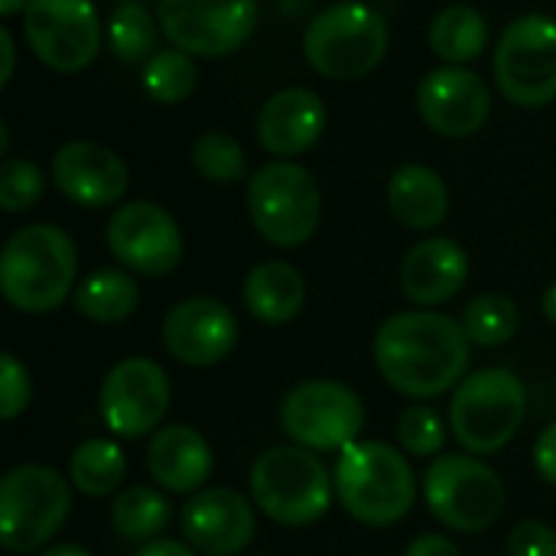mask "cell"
I'll use <instances>...</instances> for the list:
<instances>
[{"mask_svg": "<svg viewBox=\"0 0 556 556\" xmlns=\"http://www.w3.org/2000/svg\"><path fill=\"white\" fill-rule=\"evenodd\" d=\"M541 309H544V316L551 319L556 326V280L544 290V300H541Z\"/></svg>", "mask_w": 556, "mask_h": 556, "instance_id": "42", "label": "cell"}, {"mask_svg": "<svg viewBox=\"0 0 556 556\" xmlns=\"http://www.w3.org/2000/svg\"><path fill=\"white\" fill-rule=\"evenodd\" d=\"M33 401V381L29 368L13 355H0V420H16Z\"/></svg>", "mask_w": 556, "mask_h": 556, "instance_id": "35", "label": "cell"}, {"mask_svg": "<svg viewBox=\"0 0 556 556\" xmlns=\"http://www.w3.org/2000/svg\"><path fill=\"white\" fill-rule=\"evenodd\" d=\"M169 515L173 511L163 492H156L153 485H130L111 505V528L124 541L150 544L166 531Z\"/></svg>", "mask_w": 556, "mask_h": 556, "instance_id": "28", "label": "cell"}, {"mask_svg": "<svg viewBox=\"0 0 556 556\" xmlns=\"http://www.w3.org/2000/svg\"><path fill=\"white\" fill-rule=\"evenodd\" d=\"M248 212L257 235L274 248H303L323 215L316 176L290 160L261 166L248 182Z\"/></svg>", "mask_w": 556, "mask_h": 556, "instance_id": "9", "label": "cell"}, {"mask_svg": "<svg viewBox=\"0 0 556 556\" xmlns=\"http://www.w3.org/2000/svg\"><path fill=\"white\" fill-rule=\"evenodd\" d=\"M498 91L518 108H547L556 101V20L525 13L511 20L495 46Z\"/></svg>", "mask_w": 556, "mask_h": 556, "instance_id": "11", "label": "cell"}, {"mask_svg": "<svg viewBox=\"0 0 556 556\" xmlns=\"http://www.w3.org/2000/svg\"><path fill=\"white\" fill-rule=\"evenodd\" d=\"M26 7H29V0H0V13L3 16H13V13H20Z\"/></svg>", "mask_w": 556, "mask_h": 556, "instance_id": "43", "label": "cell"}, {"mask_svg": "<svg viewBox=\"0 0 556 556\" xmlns=\"http://www.w3.org/2000/svg\"><path fill=\"white\" fill-rule=\"evenodd\" d=\"M72 303L78 316H85L88 323L117 326L137 309L140 290H137V280L124 267H101V270H91L75 287Z\"/></svg>", "mask_w": 556, "mask_h": 556, "instance_id": "25", "label": "cell"}, {"mask_svg": "<svg viewBox=\"0 0 556 556\" xmlns=\"http://www.w3.org/2000/svg\"><path fill=\"white\" fill-rule=\"evenodd\" d=\"M469 336L463 323L433 309L388 316L375 332V365L404 397L430 401L463 384L469 375Z\"/></svg>", "mask_w": 556, "mask_h": 556, "instance_id": "1", "label": "cell"}, {"mask_svg": "<svg viewBox=\"0 0 556 556\" xmlns=\"http://www.w3.org/2000/svg\"><path fill=\"white\" fill-rule=\"evenodd\" d=\"M248 485L257 511L283 528L319 521L336 498V479L326 472L323 459L293 443L261 453L251 466Z\"/></svg>", "mask_w": 556, "mask_h": 556, "instance_id": "4", "label": "cell"}, {"mask_svg": "<svg viewBox=\"0 0 556 556\" xmlns=\"http://www.w3.org/2000/svg\"><path fill=\"white\" fill-rule=\"evenodd\" d=\"M182 541L199 556H238L257 531V505L225 485L195 492L179 518Z\"/></svg>", "mask_w": 556, "mask_h": 556, "instance_id": "17", "label": "cell"}, {"mask_svg": "<svg viewBox=\"0 0 556 556\" xmlns=\"http://www.w3.org/2000/svg\"><path fill=\"white\" fill-rule=\"evenodd\" d=\"M46 192V176L36 163L10 156L0 166V205L7 212H26L33 208Z\"/></svg>", "mask_w": 556, "mask_h": 556, "instance_id": "34", "label": "cell"}, {"mask_svg": "<svg viewBox=\"0 0 556 556\" xmlns=\"http://www.w3.org/2000/svg\"><path fill=\"white\" fill-rule=\"evenodd\" d=\"M134 556H199L186 541H173V538H156L150 544H143Z\"/></svg>", "mask_w": 556, "mask_h": 556, "instance_id": "39", "label": "cell"}, {"mask_svg": "<svg viewBox=\"0 0 556 556\" xmlns=\"http://www.w3.org/2000/svg\"><path fill=\"white\" fill-rule=\"evenodd\" d=\"M192 166L208 182H238L248 173V156L241 143L225 130H208L192 143Z\"/></svg>", "mask_w": 556, "mask_h": 556, "instance_id": "32", "label": "cell"}, {"mask_svg": "<svg viewBox=\"0 0 556 556\" xmlns=\"http://www.w3.org/2000/svg\"><path fill=\"white\" fill-rule=\"evenodd\" d=\"M238 345V319L228 303L215 296L179 300L163 316V349L186 368H208L225 362Z\"/></svg>", "mask_w": 556, "mask_h": 556, "instance_id": "16", "label": "cell"}, {"mask_svg": "<svg viewBox=\"0 0 556 556\" xmlns=\"http://www.w3.org/2000/svg\"><path fill=\"white\" fill-rule=\"evenodd\" d=\"M215 456L208 440L186 424L160 427L147 446V472L150 479L173 495H195L205 489L212 476Z\"/></svg>", "mask_w": 556, "mask_h": 556, "instance_id": "22", "label": "cell"}, {"mask_svg": "<svg viewBox=\"0 0 556 556\" xmlns=\"http://www.w3.org/2000/svg\"><path fill=\"white\" fill-rule=\"evenodd\" d=\"M446 420L427 407V404H414L401 414L397 420V443L404 453L417 456V459H433V456H443V446H446Z\"/></svg>", "mask_w": 556, "mask_h": 556, "instance_id": "33", "label": "cell"}, {"mask_svg": "<svg viewBox=\"0 0 556 556\" xmlns=\"http://www.w3.org/2000/svg\"><path fill=\"white\" fill-rule=\"evenodd\" d=\"M508 556H556V531L544 521H521L508 534Z\"/></svg>", "mask_w": 556, "mask_h": 556, "instance_id": "36", "label": "cell"}, {"mask_svg": "<svg viewBox=\"0 0 556 556\" xmlns=\"http://www.w3.org/2000/svg\"><path fill=\"white\" fill-rule=\"evenodd\" d=\"M108 251L124 270L166 277L182 261V228L156 202H124L108 218Z\"/></svg>", "mask_w": 556, "mask_h": 556, "instance_id": "15", "label": "cell"}, {"mask_svg": "<svg viewBox=\"0 0 556 556\" xmlns=\"http://www.w3.org/2000/svg\"><path fill=\"white\" fill-rule=\"evenodd\" d=\"M388 39V23L375 7L342 0L313 16L303 36V52L323 78L355 81L384 62Z\"/></svg>", "mask_w": 556, "mask_h": 556, "instance_id": "5", "label": "cell"}, {"mask_svg": "<svg viewBox=\"0 0 556 556\" xmlns=\"http://www.w3.org/2000/svg\"><path fill=\"white\" fill-rule=\"evenodd\" d=\"M52 182L68 202L81 208H104L124 199L130 173L114 150L91 140H72L52 156Z\"/></svg>", "mask_w": 556, "mask_h": 556, "instance_id": "19", "label": "cell"}, {"mask_svg": "<svg viewBox=\"0 0 556 556\" xmlns=\"http://www.w3.org/2000/svg\"><path fill=\"white\" fill-rule=\"evenodd\" d=\"M169 378L153 358H124L117 362L98 394V410L104 427L121 440L153 437L169 410Z\"/></svg>", "mask_w": 556, "mask_h": 556, "instance_id": "14", "label": "cell"}, {"mask_svg": "<svg viewBox=\"0 0 556 556\" xmlns=\"http://www.w3.org/2000/svg\"><path fill=\"white\" fill-rule=\"evenodd\" d=\"M332 479L339 505L365 528H391L417 502V479L407 456L381 440H358L342 450Z\"/></svg>", "mask_w": 556, "mask_h": 556, "instance_id": "3", "label": "cell"}, {"mask_svg": "<svg viewBox=\"0 0 556 556\" xmlns=\"http://www.w3.org/2000/svg\"><path fill=\"white\" fill-rule=\"evenodd\" d=\"M39 556H94L88 547H78V544H55V547H46Z\"/></svg>", "mask_w": 556, "mask_h": 556, "instance_id": "41", "label": "cell"}, {"mask_svg": "<svg viewBox=\"0 0 556 556\" xmlns=\"http://www.w3.org/2000/svg\"><path fill=\"white\" fill-rule=\"evenodd\" d=\"M365 427L362 397L332 378H309L287 391L280 404V430L293 446L309 453H342L358 443Z\"/></svg>", "mask_w": 556, "mask_h": 556, "instance_id": "10", "label": "cell"}, {"mask_svg": "<svg viewBox=\"0 0 556 556\" xmlns=\"http://www.w3.org/2000/svg\"><path fill=\"white\" fill-rule=\"evenodd\" d=\"M528 414V391L508 368H485L466 375L450 401V427L459 446L472 456L502 453L521 430Z\"/></svg>", "mask_w": 556, "mask_h": 556, "instance_id": "6", "label": "cell"}, {"mask_svg": "<svg viewBox=\"0 0 556 556\" xmlns=\"http://www.w3.org/2000/svg\"><path fill=\"white\" fill-rule=\"evenodd\" d=\"M534 469L547 485L556 489V424H551L534 443Z\"/></svg>", "mask_w": 556, "mask_h": 556, "instance_id": "37", "label": "cell"}, {"mask_svg": "<svg viewBox=\"0 0 556 556\" xmlns=\"http://www.w3.org/2000/svg\"><path fill=\"white\" fill-rule=\"evenodd\" d=\"M417 111L424 124L443 137H472L492 114V91L482 75L443 65L417 85Z\"/></svg>", "mask_w": 556, "mask_h": 556, "instance_id": "18", "label": "cell"}, {"mask_svg": "<svg viewBox=\"0 0 556 556\" xmlns=\"http://www.w3.org/2000/svg\"><path fill=\"white\" fill-rule=\"evenodd\" d=\"M469 283V254L453 238H427L414 244L401 267V290L414 306H440Z\"/></svg>", "mask_w": 556, "mask_h": 556, "instance_id": "21", "label": "cell"}, {"mask_svg": "<svg viewBox=\"0 0 556 556\" xmlns=\"http://www.w3.org/2000/svg\"><path fill=\"white\" fill-rule=\"evenodd\" d=\"M78 251L59 225H26L13 231L0 254L3 300L29 316L59 309L75 296Z\"/></svg>", "mask_w": 556, "mask_h": 556, "instance_id": "2", "label": "cell"}, {"mask_svg": "<svg viewBox=\"0 0 556 556\" xmlns=\"http://www.w3.org/2000/svg\"><path fill=\"white\" fill-rule=\"evenodd\" d=\"M156 20L173 49L218 59L254 36L257 0H160Z\"/></svg>", "mask_w": 556, "mask_h": 556, "instance_id": "12", "label": "cell"}, {"mask_svg": "<svg viewBox=\"0 0 556 556\" xmlns=\"http://www.w3.org/2000/svg\"><path fill=\"white\" fill-rule=\"evenodd\" d=\"M23 33L36 59L62 75L88 68L101 49V20L91 0H29Z\"/></svg>", "mask_w": 556, "mask_h": 556, "instance_id": "13", "label": "cell"}, {"mask_svg": "<svg viewBox=\"0 0 556 556\" xmlns=\"http://www.w3.org/2000/svg\"><path fill=\"white\" fill-rule=\"evenodd\" d=\"M121 3H143V0H121Z\"/></svg>", "mask_w": 556, "mask_h": 556, "instance_id": "44", "label": "cell"}, {"mask_svg": "<svg viewBox=\"0 0 556 556\" xmlns=\"http://www.w3.org/2000/svg\"><path fill=\"white\" fill-rule=\"evenodd\" d=\"M388 208L410 231H433L450 215V189L430 166L407 163L388 179Z\"/></svg>", "mask_w": 556, "mask_h": 556, "instance_id": "23", "label": "cell"}, {"mask_svg": "<svg viewBox=\"0 0 556 556\" xmlns=\"http://www.w3.org/2000/svg\"><path fill=\"white\" fill-rule=\"evenodd\" d=\"M521 326V313L511 296L505 293H482L463 309V329L472 345L479 349H498L515 339Z\"/></svg>", "mask_w": 556, "mask_h": 556, "instance_id": "29", "label": "cell"}, {"mask_svg": "<svg viewBox=\"0 0 556 556\" xmlns=\"http://www.w3.org/2000/svg\"><path fill=\"white\" fill-rule=\"evenodd\" d=\"M248 313L264 326H287L306 303V280L287 261H261L248 270L241 287Z\"/></svg>", "mask_w": 556, "mask_h": 556, "instance_id": "24", "label": "cell"}, {"mask_svg": "<svg viewBox=\"0 0 556 556\" xmlns=\"http://www.w3.org/2000/svg\"><path fill=\"white\" fill-rule=\"evenodd\" d=\"M127 476V456L114 440L94 437L75 446L68 459V482L88 498H104L121 489Z\"/></svg>", "mask_w": 556, "mask_h": 556, "instance_id": "27", "label": "cell"}, {"mask_svg": "<svg viewBox=\"0 0 556 556\" xmlns=\"http://www.w3.org/2000/svg\"><path fill=\"white\" fill-rule=\"evenodd\" d=\"M72 515V482L49 466H13L0 479V544L10 554H42Z\"/></svg>", "mask_w": 556, "mask_h": 556, "instance_id": "7", "label": "cell"}, {"mask_svg": "<svg viewBox=\"0 0 556 556\" xmlns=\"http://www.w3.org/2000/svg\"><path fill=\"white\" fill-rule=\"evenodd\" d=\"M143 88L160 104H179V101H186L192 94V88H195L192 55L182 52V49H160L147 62V68H143Z\"/></svg>", "mask_w": 556, "mask_h": 556, "instance_id": "31", "label": "cell"}, {"mask_svg": "<svg viewBox=\"0 0 556 556\" xmlns=\"http://www.w3.org/2000/svg\"><path fill=\"white\" fill-rule=\"evenodd\" d=\"M404 556H463L446 534H420L407 544Z\"/></svg>", "mask_w": 556, "mask_h": 556, "instance_id": "38", "label": "cell"}, {"mask_svg": "<svg viewBox=\"0 0 556 556\" xmlns=\"http://www.w3.org/2000/svg\"><path fill=\"white\" fill-rule=\"evenodd\" d=\"M489 20L466 3H453L440 10L430 23V46L443 62L463 65L479 59L489 49Z\"/></svg>", "mask_w": 556, "mask_h": 556, "instance_id": "26", "label": "cell"}, {"mask_svg": "<svg viewBox=\"0 0 556 556\" xmlns=\"http://www.w3.org/2000/svg\"><path fill=\"white\" fill-rule=\"evenodd\" d=\"M0 52H3L0 85H10V78H13V62H16V46H13V36H10V29H7V26L0 29Z\"/></svg>", "mask_w": 556, "mask_h": 556, "instance_id": "40", "label": "cell"}, {"mask_svg": "<svg viewBox=\"0 0 556 556\" xmlns=\"http://www.w3.org/2000/svg\"><path fill=\"white\" fill-rule=\"evenodd\" d=\"M326 104L309 88H283L270 94L257 114V140L277 160L306 153L326 130Z\"/></svg>", "mask_w": 556, "mask_h": 556, "instance_id": "20", "label": "cell"}, {"mask_svg": "<svg viewBox=\"0 0 556 556\" xmlns=\"http://www.w3.org/2000/svg\"><path fill=\"white\" fill-rule=\"evenodd\" d=\"M156 16L143 3H121L108 20V46L121 62L156 55Z\"/></svg>", "mask_w": 556, "mask_h": 556, "instance_id": "30", "label": "cell"}, {"mask_svg": "<svg viewBox=\"0 0 556 556\" xmlns=\"http://www.w3.org/2000/svg\"><path fill=\"white\" fill-rule=\"evenodd\" d=\"M424 502L443 528L482 534L505 515V485L479 456L443 453L424 472Z\"/></svg>", "mask_w": 556, "mask_h": 556, "instance_id": "8", "label": "cell"}]
</instances>
